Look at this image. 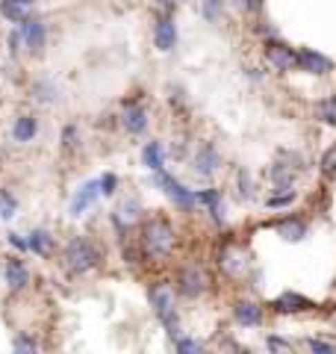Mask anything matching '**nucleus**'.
<instances>
[{
	"label": "nucleus",
	"mask_w": 336,
	"mask_h": 354,
	"mask_svg": "<svg viewBox=\"0 0 336 354\" xmlns=\"http://www.w3.org/2000/svg\"><path fill=\"white\" fill-rule=\"evenodd\" d=\"M136 242L142 248L144 266H165L180 248V230L165 213H148L136 227Z\"/></svg>",
	"instance_id": "nucleus-1"
},
{
	"label": "nucleus",
	"mask_w": 336,
	"mask_h": 354,
	"mask_svg": "<svg viewBox=\"0 0 336 354\" xmlns=\"http://www.w3.org/2000/svg\"><path fill=\"white\" fill-rule=\"evenodd\" d=\"M56 260H59V269H62L65 278L86 281V278H92V274H97L100 269H104L106 251L92 234H74L59 245Z\"/></svg>",
	"instance_id": "nucleus-2"
},
{
	"label": "nucleus",
	"mask_w": 336,
	"mask_h": 354,
	"mask_svg": "<svg viewBox=\"0 0 336 354\" xmlns=\"http://www.w3.org/2000/svg\"><path fill=\"white\" fill-rule=\"evenodd\" d=\"M148 304L151 313L156 316V322L162 325L168 339H177L183 334V322H180V295H177L174 283L168 278H156L148 283Z\"/></svg>",
	"instance_id": "nucleus-3"
},
{
	"label": "nucleus",
	"mask_w": 336,
	"mask_h": 354,
	"mask_svg": "<svg viewBox=\"0 0 336 354\" xmlns=\"http://www.w3.org/2000/svg\"><path fill=\"white\" fill-rule=\"evenodd\" d=\"M171 283L180 301H200L212 292V274L200 260H183L171 274Z\"/></svg>",
	"instance_id": "nucleus-4"
},
{
	"label": "nucleus",
	"mask_w": 336,
	"mask_h": 354,
	"mask_svg": "<svg viewBox=\"0 0 336 354\" xmlns=\"http://www.w3.org/2000/svg\"><path fill=\"white\" fill-rule=\"evenodd\" d=\"M189 169L198 180H216L224 169V153L218 151L216 139H198L189 153Z\"/></svg>",
	"instance_id": "nucleus-5"
},
{
	"label": "nucleus",
	"mask_w": 336,
	"mask_h": 354,
	"mask_svg": "<svg viewBox=\"0 0 336 354\" xmlns=\"http://www.w3.org/2000/svg\"><path fill=\"white\" fill-rule=\"evenodd\" d=\"M144 216H148V209H144L139 195H121L115 207L109 209V225L115 230V236H127V234H136V227L142 225Z\"/></svg>",
	"instance_id": "nucleus-6"
},
{
	"label": "nucleus",
	"mask_w": 336,
	"mask_h": 354,
	"mask_svg": "<svg viewBox=\"0 0 336 354\" xmlns=\"http://www.w3.org/2000/svg\"><path fill=\"white\" fill-rule=\"evenodd\" d=\"M118 127L127 133L130 139H139V136H144L148 133V127H151V109H148V104H144V97L142 95H130V97H124L121 101V106H118Z\"/></svg>",
	"instance_id": "nucleus-7"
},
{
	"label": "nucleus",
	"mask_w": 336,
	"mask_h": 354,
	"mask_svg": "<svg viewBox=\"0 0 336 354\" xmlns=\"http://www.w3.org/2000/svg\"><path fill=\"white\" fill-rule=\"evenodd\" d=\"M260 53H263L265 68L272 71V74L286 77V74H295L298 71V48H292V44L283 41L280 36L263 39V50Z\"/></svg>",
	"instance_id": "nucleus-8"
},
{
	"label": "nucleus",
	"mask_w": 336,
	"mask_h": 354,
	"mask_svg": "<svg viewBox=\"0 0 336 354\" xmlns=\"http://www.w3.org/2000/svg\"><path fill=\"white\" fill-rule=\"evenodd\" d=\"M251 266H254L251 254H248L245 245H239V242H224V245L216 251V269L230 281L248 278Z\"/></svg>",
	"instance_id": "nucleus-9"
},
{
	"label": "nucleus",
	"mask_w": 336,
	"mask_h": 354,
	"mask_svg": "<svg viewBox=\"0 0 336 354\" xmlns=\"http://www.w3.org/2000/svg\"><path fill=\"white\" fill-rule=\"evenodd\" d=\"M151 183L160 189L168 201H171L177 209H183V213H192V209H198V201H195V189H189V186L183 180H177V177L171 171H153L151 174Z\"/></svg>",
	"instance_id": "nucleus-10"
},
{
	"label": "nucleus",
	"mask_w": 336,
	"mask_h": 354,
	"mask_svg": "<svg viewBox=\"0 0 336 354\" xmlns=\"http://www.w3.org/2000/svg\"><path fill=\"white\" fill-rule=\"evenodd\" d=\"M0 278H3V286L9 295H24L32 286V269L27 266L24 254H6L3 263H0Z\"/></svg>",
	"instance_id": "nucleus-11"
},
{
	"label": "nucleus",
	"mask_w": 336,
	"mask_h": 354,
	"mask_svg": "<svg viewBox=\"0 0 336 354\" xmlns=\"http://www.w3.org/2000/svg\"><path fill=\"white\" fill-rule=\"evenodd\" d=\"M18 30H21V36H24L27 57H41V53L48 50V41H50V24H48V18H41L39 12H32L27 21H21Z\"/></svg>",
	"instance_id": "nucleus-12"
},
{
	"label": "nucleus",
	"mask_w": 336,
	"mask_h": 354,
	"mask_svg": "<svg viewBox=\"0 0 336 354\" xmlns=\"http://www.w3.org/2000/svg\"><path fill=\"white\" fill-rule=\"evenodd\" d=\"M230 319H233V325L236 328H263L265 325V319H268V310L256 301V298L251 295H239V298H233L230 301Z\"/></svg>",
	"instance_id": "nucleus-13"
},
{
	"label": "nucleus",
	"mask_w": 336,
	"mask_h": 354,
	"mask_svg": "<svg viewBox=\"0 0 336 354\" xmlns=\"http://www.w3.org/2000/svg\"><path fill=\"white\" fill-rule=\"evenodd\" d=\"M151 39H153V48L160 53H174L177 50L180 30H177L174 12H162V9H156V12H153V24H151Z\"/></svg>",
	"instance_id": "nucleus-14"
},
{
	"label": "nucleus",
	"mask_w": 336,
	"mask_h": 354,
	"mask_svg": "<svg viewBox=\"0 0 336 354\" xmlns=\"http://www.w3.org/2000/svg\"><path fill=\"white\" fill-rule=\"evenodd\" d=\"M27 97L36 106L50 109V106H59L65 101V88H62V83L56 80V77L41 74V77H32V80L27 83Z\"/></svg>",
	"instance_id": "nucleus-15"
},
{
	"label": "nucleus",
	"mask_w": 336,
	"mask_h": 354,
	"mask_svg": "<svg viewBox=\"0 0 336 354\" xmlns=\"http://www.w3.org/2000/svg\"><path fill=\"white\" fill-rule=\"evenodd\" d=\"M316 301L312 298H307L304 292H295V290H283L272 304H268V310L277 316H304V313H316Z\"/></svg>",
	"instance_id": "nucleus-16"
},
{
	"label": "nucleus",
	"mask_w": 336,
	"mask_h": 354,
	"mask_svg": "<svg viewBox=\"0 0 336 354\" xmlns=\"http://www.w3.org/2000/svg\"><path fill=\"white\" fill-rule=\"evenodd\" d=\"M100 183H97V177H88V180H83L80 186L74 189V195L68 198V216L71 218H83L88 209H92L97 201H100Z\"/></svg>",
	"instance_id": "nucleus-17"
},
{
	"label": "nucleus",
	"mask_w": 336,
	"mask_h": 354,
	"mask_svg": "<svg viewBox=\"0 0 336 354\" xmlns=\"http://www.w3.org/2000/svg\"><path fill=\"white\" fill-rule=\"evenodd\" d=\"M39 130H41V121L36 113H30V109H24V113H18L12 118V127H9V139H12V145H32V142L39 139Z\"/></svg>",
	"instance_id": "nucleus-18"
},
{
	"label": "nucleus",
	"mask_w": 336,
	"mask_h": 354,
	"mask_svg": "<svg viewBox=\"0 0 336 354\" xmlns=\"http://www.w3.org/2000/svg\"><path fill=\"white\" fill-rule=\"evenodd\" d=\"M265 180L272 189H298V180H301V171L295 165H289L283 157H274L265 169Z\"/></svg>",
	"instance_id": "nucleus-19"
},
{
	"label": "nucleus",
	"mask_w": 336,
	"mask_h": 354,
	"mask_svg": "<svg viewBox=\"0 0 336 354\" xmlns=\"http://www.w3.org/2000/svg\"><path fill=\"white\" fill-rule=\"evenodd\" d=\"M298 71L310 77H330L336 71V65L330 57H324L316 48H298Z\"/></svg>",
	"instance_id": "nucleus-20"
},
{
	"label": "nucleus",
	"mask_w": 336,
	"mask_h": 354,
	"mask_svg": "<svg viewBox=\"0 0 336 354\" xmlns=\"http://www.w3.org/2000/svg\"><path fill=\"white\" fill-rule=\"evenodd\" d=\"M274 234L283 239V242H292V245H298V242H304L310 236V221L304 216H298V213H289V216H280L274 221Z\"/></svg>",
	"instance_id": "nucleus-21"
},
{
	"label": "nucleus",
	"mask_w": 336,
	"mask_h": 354,
	"mask_svg": "<svg viewBox=\"0 0 336 354\" xmlns=\"http://www.w3.org/2000/svg\"><path fill=\"white\" fill-rule=\"evenodd\" d=\"M27 242H30V254L32 257H41V260H50L56 251H59V245H56V236L50 227L44 225H36L27 230Z\"/></svg>",
	"instance_id": "nucleus-22"
},
{
	"label": "nucleus",
	"mask_w": 336,
	"mask_h": 354,
	"mask_svg": "<svg viewBox=\"0 0 336 354\" xmlns=\"http://www.w3.org/2000/svg\"><path fill=\"white\" fill-rule=\"evenodd\" d=\"M195 201L204 213L212 216L216 225H224V192L218 186H207V189H195Z\"/></svg>",
	"instance_id": "nucleus-23"
},
{
	"label": "nucleus",
	"mask_w": 336,
	"mask_h": 354,
	"mask_svg": "<svg viewBox=\"0 0 336 354\" xmlns=\"http://www.w3.org/2000/svg\"><path fill=\"white\" fill-rule=\"evenodd\" d=\"M139 157H142V165H144V169L153 174V171H162V169H165L168 151H165V145H162L160 139H151V142H144V145H142V153H139Z\"/></svg>",
	"instance_id": "nucleus-24"
},
{
	"label": "nucleus",
	"mask_w": 336,
	"mask_h": 354,
	"mask_svg": "<svg viewBox=\"0 0 336 354\" xmlns=\"http://www.w3.org/2000/svg\"><path fill=\"white\" fill-rule=\"evenodd\" d=\"M59 151H62V157H74V153L83 151V130H80L77 121L62 124V130H59Z\"/></svg>",
	"instance_id": "nucleus-25"
},
{
	"label": "nucleus",
	"mask_w": 336,
	"mask_h": 354,
	"mask_svg": "<svg viewBox=\"0 0 336 354\" xmlns=\"http://www.w3.org/2000/svg\"><path fill=\"white\" fill-rule=\"evenodd\" d=\"M233 192H236V201L242 204H251L256 198V186H254V177L248 169H233Z\"/></svg>",
	"instance_id": "nucleus-26"
},
{
	"label": "nucleus",
	"mask_w": 336,
	"mask_h": 354,
	"mask_svg": "<svg viewBox=\"0 0 336 354\" xmlns=\"http://www.w3.org/2000/svg\"><path fill=\"white\" fill-rule=\"evenodd\" d=\"M312 118L319 124L336 130V95H321L316 104H312Z\"/></svg>",
	"instance_id": "nucleus-27"
},
{
	"label": "nucleus",
	"mask_w": 336,
	"mask_h": 354,
	"mask_svg": "<svg viewBox=\"0 0 336 354\" xmlns=\"http://www.w3.org/2000/svg\"><path fill=\"white\" fill-rule=\"evenodd\" d=\"M36 9H30V6H21V3H15V0H0V18L6 21V24H12V27H18L21 21H27Z\"/></svg>",
	"instance_id": "nucleus-28"
},
{
	"label": "nucleus",
	"mask_w": 336,
	"mask_h": 354,
	"mask_svg": "<svg viewBox=\"0 0 336 354\" xmlns=\"http://www.w3.org/2000/svg\"><path fill=\"white\" fill-rule=\"evenodd\" d=\"M18 213H21V198L9 189V186L0 183V221H6L9 225Z\"/></svg>",
	"instance_id": "nucleus-29"
},
{
	"label": "nucleus",
	"mask_w": 336,
	"mask_h": 354,
	"mask_svg": "<svg viewBox=\"0 0 336 354\" xmlns=\"http://www.w3.org/2000/svg\"><path fill=\"white\" fill-rule=\"evenodd\" d=\"M200 18L207 24L218 27L224 18H227V0H200Z\"/></svg>",
	"instance_id": "nucleus-30"
},
{
	"label": "nucleus",
	"mask_w": 336,
	"mask_h": 354,
	"mask_svg": "<svg viewBox=\"0 0 336 354\" xmlns=\"http://www.w3.org/2000/svg\"><path fill=\"white\" fill-rule=\"evenodd\" d=\"M298 201V189H268L265 209H289Z\"/></svg>",
	"instance_id": "nucleus-31"
},
{
	"label": "nucleus",
	"mask_w": 336,
	"mask_h": 354,
	"mask_svg": "<svg viewBox=\"0 0 336 354\" xmlns=\"http://www.w3.org/2000/svg\"><path fill=\"white\" fill-rule=\"evenodd\" d=\"M9 346H12V351H18V354H32V351H41V339H36L30 330H18Z\"/></svg>",
	"instance_id": "nucleus-32"
},
{
	"label": "nucleus",
	"mask_w": 336,
	"mask_h": 354,
	"mask_svg": "<svg viewBox=\"0 0 336 354\" xmlns=\"http://www.w3.org/2000/svg\"><path fill=\"white\" fill-rule=\"evenodd\" d=\"M316 169H319V174L324 177V180H336V142L324 148V153L316 162Z\"/></svg>",
	"instance_id": "nucleus-33"
},
{
	"label": "nucleus",
	"mask_w": 336,
	"mask_h": 354,
	"mask_svg": "<svg viewBox=\"0 0 336 354\" xmlns=\"http://www.w3.org/2000/svg\"><path fill=\"white\" fill-rule=\"evenodd\" d=\"M97 183H100V195H104L106 201H115L121 192V177L115 171H104V174H97Z\"/></svg>",
	"instance_id": "nucleus-34"
},
{
	"label": "nucleus",
	"mask_w": 336,
	"mask_h": 354,
	"mask_svg": "<svg viewBox=\"0 0 336 354\" xmlns=\"http://www.w3.org/2000/svg\"><path fill=\"white\" fill-rule=\"evenodd\" d=\"M298 346L312 351V354H336V342L333 339H321V337H304Z\"/></svg>",
	"instance_id": "nucleus-35"
},
{
	"label": "nucleus",
	"mask_w": 336,
	"mask_h": 354,
	"mask_svg": "<svg viewBox=\"0 0 336 354\" xmlns=\"http://www.w3.org/2000/svg\"><path fill=\"white\" fill-rule=\"evenodd\" d=\"M171 346H174V351H180V354H198V351H204L207 346L200 339H195V337H189L186 330L177 339H171Z\"/></svg>",
	"instance_id": "nucleus-36"
},
{
	"label": "nucleus",
	"mask_w": 336,
	"mask_h": 354,
	"mask_svg": "<svg viewBox=\"0 0 336 354\" xmlns=\"http://www.w3.org/2000/svg\"><path fill=\"white\" fill-rule=\"evenodd\" d=\"M6 53H9V59H21L24 57V36H21V30L12 27L9 30V36H6Z\"/></svg>",
	"instance_id": "nucleus-37"
},
{
	"label": "nucleus",
	"mask_w": 336,
	"mask_h": 354,
	"mask_svg": "<svg viewBox=\"0 0 336 354\" xmlns=\"http://www.w3.org/2000/svg\"><path fill=\"white\" fill-rule=\"evenodd\" d=\"M236 9L248 18H260L265 9V0H236Z\"/></svg>",
	"instance_id": "nucleus-38"
},
{
	"label": "nucleus",
	"mask_w": 336,
	"mask_h": 354,
	"mask_svg": "<svg viewBox=\"0 0 336 354\" xmlns=\"http://www.w3.org/2000/svg\"><path fill=\"white\" fill-rule=\"evenodd\" d=\"M6 245L12 248L15 254H30V242H27V234H18V230H9V234H6Z\"/></svg>",
	"instance_id": "nucleus-39"
},
{
	"label": "nucleus",
	"mask_w": 336,
	"mask_h": 354,
	"mask_svg": "<svg viewBox=\"0 0 336 354\" xmlns=\"http://www.w3.org/2000/svg\"><path fill=\"white\" fill-rule=\"evenodd\" d=\"M265 348H268V351H292L295 342H289V339L277 337V334H268V337H265Z\"/></svg>",
	"instance_id": "nucleus-40"
},
{
	"label": "nucleus",
	"mask_w": 336,
	"mask_h": 354,
	"mask_svg": "<svg viewBox=\"0 0 336 354\" xmlns=\"http://www.w3.org/2000/svg\"><path fill=\"white\" fill-rule=\"evenodd\" d=\"M183 0H153V6L156 9H162V12H177L180 9Z\"/></svg>",
	"instance_id": "nucleus-41"
},
{
	"label": "nucleus",
	"mask_w": 336,
	"mask_h": 354,
	"mask_svg": "<svg viewBox=\"0 0 336 354\" xmlns=\"http://www.w3.org/2000/svg\"><path fill=\"white\" fill-rule=\"evenodd\" d=\"M15 3H21V6H30V9H36V6H39V0H15Z\"/></svg>",
	"instance_id": "nucleus-42"
}]
</instances>
